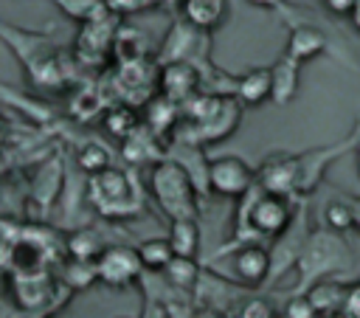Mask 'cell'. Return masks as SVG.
I'll return each instance as SVG.
<instances>
[{
  "instance_id": "cell-1",
  "label": "cell",
  "mask_w": 360,
  "mask_h": 318,
  "mask_svg": "<svg viewBox=\"0 0 360 318\" xmlns=\"http://www.w3.org/2000/svg\"><path fill=\"white\" fill-rule=\"evenodd\" d=\"M194 180L191 174L174 163V160H160L152 169V194L158 197L160 208L172 217V220H186L194 217L197 205H194Z\"/></svg>"
},
{
  "instance_id": "cell-2",
  "label": "cell",
  "mask_w": 360,
  "mask_h": 318,
  "mask_svg": "<svg viewBox=\"0 0 360 318\" xmlns=\"http://www.w3.org/2000/svg\"><path fill=\"white\" fill-rule=\"evenodd\" d=\"M253 180H256L253 169L242 158H236V155H222V158L211 160L208 169H205L208 189L222 194V197H242V194H248L253 189Z\"/></svg>"
},
{
  "instance_id": "cell-3",
  "label": "cell",
  "mask_w": 360,
  "mask_h": 318,
  "mask_svg": "<svg viewBox=\"0 0 360 318\" xmlns=\"http://www.w3.org/2000/svg\"><path fill=\"white\" fill-rule=\"evenodd\" d=\"M90 197L104 214H127L124 208H132V183L118 169H104L93 174L90 180Z\"/></svg>"
},
{
  "instance_id": "cell-4",
  "label": "cell",
  "mask_w": 360,
  "mask_h": 318,
  "mask_svg": "<svg viewBox=\"0 0 360 318\" xmlns=\"http://www.w3.org/2000/svg\"><path fill=\"white\" fill-rule=\"evenodd\" d=\"M96 267V279H101L104 284L110 287H127L132 284L138 276H141V262H138V253L135 248H124V245H112V248H104L98 253V259L93 262Z\"/></svg>"
},
{
  "instance_id": "cell-5",
  "label": "cell",
  "mask_w": 360,
  "mask_h": 318,
  "mask_svg": "<svg viewBox=\"0 0 360 318\" xmlns=\"http://www.w3.org/2000/svg\"><path fill=\"white\" fill-rule=\"evenodd\" d=\"M248 222L253 231H259L264 236H281L292 222V208L284 197L262 191L248 208Z\"/></svg>"
},
{
  "instance_id": "cell-6",
  "label": "cell",
  "mask_w": 360,
  "mask_h": 318,
  "mask_svg": "<svg viewBox=\"0 0 360 318\" xmlns=\"http://www.w3.org/2000/svg\"><path fill=\"white\" fill-rule=\"evenodd\" d=\"M295 177H298L295 158H287V155H276V158L264 160V166L256 174L262 191L264 194H276V197H287L295 189Z\"/></svg>"
},
{
  "instance_id": "cell-7",
  "label": "cell",
  "mask_w": 360,
  "mask_h": 318,
  "mask_svg": "<svg viewBox=\"0 0 360 318\" xmlns=\"http://www.w3.org/2000/svg\"><path fill=\"white\" fill-rule=\"evenodd\" d=\"M233 273L242 284H262L270 276V253L262 245H245L233 253Z\"/></svg>"
},
{
  "instance_id": "cell-8",
  "label": "cell",
  "mask_w": 360,
  "mask_h": 318,
  "mask_svg": "<svg viewBox=\"0 0 360 318\" xmlns=\"http://www.w3.org/2000/svg\"><path fill=\"white\" fill-rule=\"evenodd\" d=\"M180 8L197 31H214L228 17V0H183Z\"/></svg>"
},
{
  "instance_id": "cell-9",
  "label": "cell",
  "mask_w": 360,
  "mask_h": 318,
  "mask_svg": "<svg viewBox=\"0 0 360 318\" xmlns=\"http://www.w3.org/2000/svg\"><path fill=\"white\" fill-rule=\"evenodd\" d=\"M160 82H163V96L177 104V101H183V98H188L194 93L200 76L188 62H172V65H166Z\"/></svg>"
},
{
  "instance_id": "cell-10",
  "label": "cell",
  "mask_w": 360,
  "mask_h": 318,
  "mask_svg": "<svg viewBox=\"0 0 360 318\" xmlns=\"http://www.w3.org/2000/svg\"><path fill=\"white\" fill-rule=\"evenodd\" d=\"M346 287H349V284H343V281H338V279H323V281H315V284L309 287V293H304V295H307V301L312 304L315 315L321 318V315H329V312H340V310H343Z\"/></svg>"
},
{
  "instance_id": "cell-11",
  "label": "cell",
  "mask_w": 360,
  "mask_h": 318,
  "mask_svg": "<svg viewBox=\"0 0 360 318\" xmlns=\"http://www.w3.org/2000/svg\"><path fill=\"white\" fill-rule=\"evenodd\" d=\"M323 48H326V37H323L318 28L298 25V28H292V34H290V42H287V53H284V59H290V62L301 65L304 59H309V56L321 53Z\"/></svg>"
},
{
  "instance_id": "cell-12",
  "label": "cell",
  "mask_w": 360,
  "mask_h": 318,
  "mask_svg": "<svg viewBox=\"0 0 360 318\" xmlns=\"http://www.w3.org/2000/svg\"><path fill=\"white\" fill-rule=\"evenodd\" d=\"M169 248L174 256H183V259H194L197 250H200V225L194 217H186V220H172V231H169Z\"/></svg>"
},
{
  "instance_id": "cell-13",
  "label": "cell",
  "mask_w": 360,
  "mask_h": 318,
  "mask_svg": "<svg viewBox=\"0 0 360 318\" xmlns=\"http://www.w3.org/2000/svg\"><path fill=\"white\" fill-rule=\"evenodd\" d=\"M298 90V65L290 59H278L270 68V98L287 104Z\"/></svg>"
},
{
  "instance_id": "cell-14",
  "label": "cell",
  "mask_w": 360,
  "mask_h": 318,
  "mask_svg": "<svg viewBox=\"0 0 360 318\" xmlns=\"http://www.w3.org/2000/svg\"><path fill=\"white\" fill-rule=\"evenodd\" d=\"M236 98L242 104H262L270 98V68H253L236 82Z\"/></svg>"
},
{
  "instance_id": "cell-15",
  "label": "cell",
  "mask_w": 360,
  "mask_h": 318,
  "mask_svg": "<svg viewBox=\"0 0 360 318\" xmlns=\"http://www.w3.org/2000/svg\"><path fill=\"white\" fill-rule=\"evenodd\" d=\"M135 253H138L141 267H146V270H163V267L174 259V253H172V248H169V239H160V236L143 239V242L135 248Z\"/></svg>"
},
{
  "instance_id": "cell-16",
  "label": "cell",
  "mask_w": 360,
  "mask_h": 318,
  "mask_svg": "<svg viewBox=\"0 0 360 318\" xmlns=\"http://www.w3.org/2000/svg\"><path fill=\"white\" fill-rule=\"evenodd\" d=\"M68 248H70V253H73L79 262H93V259H98V253L104 250V242H101V236H98L96 231H79V234L70 236Z\"/></svg>"
},
{
  "instance_id": "cell-17",
  "label": "cell",
  "mask_w": 360,
  "mask_h": 318,
  "mask_svg": "<svg viewBox=\"0 0 360 318\" xmlns=\"http://www.w3.org/2000/svg\"><path fill=\"white\" fill-rule=\"evenodd\" d=\"M166 279L174 284V287H194V281L200 279V270H197V262L194 259H183V256H174L166 267H163Z\"/></svg>"
},
{
  "instance_id": "cell-18",
  "label": "cell",
  "mask_w": 360,
  "mask_h": 318,
  "mask_svg": "<svg viewBox=\"0 0 360 318\" xmlns=\"http://www.w3.org/2000/svg\"><path fill=\"white\" fill-rule=\"evenodd\" d=\"M65 6V11L82 23H96L107 14V6L104 0H59Z\"/></svg>"
},
{
  "instance_id": "cell-19",
  "label": "cell",
  "mask_w": 360,
  "mask_h": 318,
  "mask_svg": "<svg viewBox=\"0 0 360 318\" xmlns=\"http://www.w3.org/2000/svg\"><path fill=\"white\" fill-rule=\"evenodd\" d=\"M104 124H107V129L115 138H129L135 132V127H138V118H135V113L129 107H115V110L107 113V121Z\"/></svg>"
},
{
  "instance_id": "cell-20",
  "label": "cell",
  "mask_w": 360,
  "mask_h": 318,
  "mask_svg": "<svg viewBox=\"0 0 360 318\" xmlns=\"http://www.w3.org/2000/svg\"><path fill=\"white\" fill-rule=\"evenodd\" d=\"M79 166L90 174H98L110 166V152L101 146V144H84L79 149Z\"/></svg>"
},
{
  "instance_id": "cell-21",
  "label": "cell",
  "mask_w": 360,
  "mask_h": 318,
  "mask_svg": "<svg viewBox=\"0 0 360 318\" xmlns=\"http://www.w3.org/2000/svg\"><path fill=\"white\" fill-rule=\"evenodd\" d=\"M323 220H326V225L332 228V231H349L352 225H354V211H352V205L349 203H340V200H332L326 208H323Z\"/></svg>"
},
{
  "instance_id": "cell-22",
  "label": "cell",
  "mask_w": 360,
  "mask_h": 318,
  "mask_svg": "<svg viewBox=\"0 0 360 318\" xmlns=\"http://www.w3.org/2000/svg\"><path fill=\"white\" fill-rule=\"evenodd\" d=\"M284 318H318L312 304L307 301V295H292L284 307Z\"/></svg>"
},
{
  "instance_id": "cell-23",
  "label": "cell",
  "mask_w": 360,
  "mask_h": 318,
  "mask_svg": "<svg viewBox=\"0 0 360 318\" xmlns=\"http://www.w3.org/2000/svg\"><path fill=\"white\" fill-rule=\"evenodd\" d=\"M343 315L349 318H360V281L346 287V298H343Z\"/></svg>"
},
{
  "instance_id": "cell-24",
  "label": "cell",
  "mask_w": 360,
  "mask_h": 318,
  "mask_svg": "<svg viewBox=\"0 0 360 318\" xmlns=\"http://www.w3.org/2000/svg\"><path fill=\"white\" fill-rule=\"evenodd\" d=\"M239 318H273V310H270L267 301L253 298V301H248V304L242 307V315H239Z\"/></svg>"
},
{
  "instance_id": "cell-25",
  "label": "cell",
  "mask_w": 360,
  "mask_h": 318,
  "mask_svg": "<svg viewBox=\"0 0 360 318\" xmlns=\"http://www.w3.org/2000/svg\"><path fill=\"white\" fill-rule=\"evenodd\" d=\"M323 6L329 11H335V14H349L352 6H354V0H323Z\"/></svg>"
},
{
  "instance_id": "cell-26",
  "label": "cell",
  "mask_w": 360,
  "mask_h": 318,
  "mask_svg": "<svg viewBox=\"0 0 360 318\" xmlns=\"http://www.w3.org/2000/svg\"><path fill=\"white\" fill-rule=\"evenodd\" d=\"M349 17H352V23H354V28L360 31V0H354V6H352V11H349Z\"/></svg>"
},
{
  "instance_id": "cell-27",
  "label": "cell",
  "mask_w": 360,
  "mask_h": 318,
  "mask_svg": "<svg viewBox=\"0 0 360 318\" xmlns=\"http://www.w3.org/2000/svg\"><path fill=\"white\" fill-rule=\"evenodd\" d=\"M248 3H253V6H264V8H276V6H281V0H248Z\"/></svg>"
},
{
  "instance_id": "cell-28",
  "label": "cell",
  "mask_w": 360,
  "mask_h": 318,
  "mask_svg": "<svg viewBox=\"0 0 360 318\" xmlns=\"http://www.w3.org/2000/svg\"><path fill=\"white\" fill-rule=\"evenodd\" d=\"M321 318H349V315H343V312H329V315H321Z\"/></svg>"
},
{
  "instance_id": "cell-29",
  "label": "cell",
  "mask_w": 360,
  "mask_h": 318,
  "mask_svg": "<svg viewBox=\"0 0 360 318\" xmlns=\"http://www.w3.org/2000/svg\"><path fill=\"white\" fill-rule=\"evenodd\" d=\"M357 163H360V146H357Z\"/></svg>"
}]
</instances>
